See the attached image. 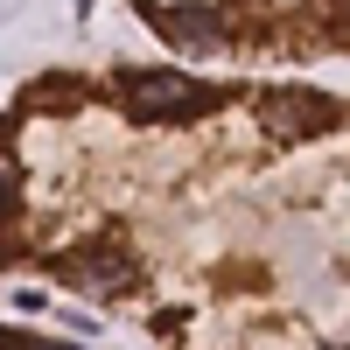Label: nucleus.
I'll return each instance as SVG.
<instances>
[{
  "label": "nucleus",
  "mask_w": 350,
  "mask_h": 350,
  "mask_svg": "<svg viewBox=\"0 0 350 350\" xmlns=\"http://www.w3.org/2000/svg\"><path fill=\"white\" fill-rule=\"evenodd\" d=\"M56 273L77 280V287H92V295H126V287H133V259L120 245H84L70 259H56Z\"/></svg>",
  "instance_id": "nucleus-3"
},
{
  "label": "nucleus",
  "mask_w": 350,
  "mask_h": 350,
  "mask_svg": "<svg viewBox=\"0 0 350 350\" xmlns=\"http://www.w3.org/2000/svg\"><path fill=\"white\" fill-rule=\"evenodd\" d=\"M148 21L161 28L168 42H217L224 36V14L211 0H183V8H148Z\"/></svg>",
  "instance_id": "nucleus-4"
},
{
  "label": "nucleus",
  "mask_w": 350,
  "mask_h": 350,
  "mask_svg": "<svg viewBox=\"0 0 350 350\" xmlns=\"http://www.w3.org/2000/svg\"><path fill=\"white\" fill-rule=\"evenodd\" d=\"M77 98H84V84H70V77L36 84V92H28V105H77Z\"/></svg>",
  "instance_id": "nucleus-5"
},
{
  "label": "nucleus",
  "mask_w": 350,
  "mask_h": 350,
  "mask_svg": "<svg viewBox=\"0 0 350 350\" xmlns=\"http://www.w3.org/2000/svg\"><path fill=\"white\" fill-rule=\"evenodd\" d=\"M336 98L308 92V84H273V92H259V120H267V133L280 140H301V133H329L336 126Z\"/></svg>",
  "instance_id": "nucleus-2"
},
{
  "label": "nucleus",
  "mask_w": 350,
  "mask_h": 350,
  "mask_svg": "<svg viewBox=\"0 0 350 350\" xmlns=\"http://www.w3.org/2000/svg\"><path fill=\"white\" fill-rule=\"evenodd\" d=\"M0 224H14V161L0 154Z\"/></svg>",
  "instance_id": "nucleus-6"
},
{
  "label": "nucleus",
  "mask_w": 350,
  "mask_h": 350,
  "mask_svg": "<svg viewBox=\"0 0 350 350\" xmlns=\"http://www.w3.org/2000/svg\"><path fill=\"white\" fill-rule=\"evenodd\" d=\"M120 92H126V112H133V120H168V126L203 120V112L224 105L217 84H196V77H183V70H126Z\"/></svg>",
  "instance_id": "nucleus-1"
}]
</instances>
